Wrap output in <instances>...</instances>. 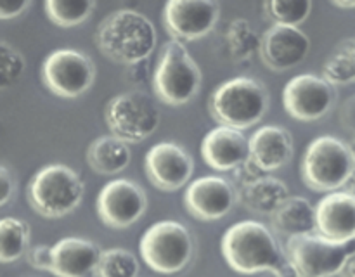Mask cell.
Returning <instances> with one entry per match:
<instances>
[{
    "label": "cell",
    "instance_id": "cell-28",
    "mask_svg": "<svg viewBox=\"0 0 355 277\" xmlns=\"http://www.w3.org/2000/svg\"><path fill=\"white\" fill-rule=\"evenodd\" d=\"M96 2L92 0H47L45 12L49 19L61 28H71L83 23L92 14Z\"/></svg>",
    "mask_w": 355,
    "mask_h": 277
},
{
    "label": "cell",
    "instance_id": "cell-7",
    "mask_svg": "<svg viewBox=\"0 0 355 277\" xmlns=\"http://www.w3.org/2000/svg\"><path fill=\"white\" fill-rule=\"evenodd\" d=\"M284 253L298 277H335L343 272L349 260L355 255V239L335 242L318 232L293 235L288 238Z\"/></svg>",
    "mask_w": 355,
    "mask_h": 277
},
{
    "label": "cell",
    "instance_id": "cell-32",
    "mask_svg": "<svg viewBox=\"0 0 355 277\" xmlns=\"http://www.w3.org/2000/svg\"><path fill=\"white\" fill-rule=\"evenodd\" d=\"M14 194V180L6 165L0 166V204L6 206Z\"/></svg>",
    "mask_w": 355,
    "mask_h": 277
},
{
    "label": "cell",
    "instance_id": "cell-13",
    "mask_svg": "<svg viewBox=\"0 0 355 277\" xmlns=\"http://www.w3.org/2000/svg\"><path fill=\"white\" fill-rule=\"evenodd\" d=\"M220 17V7L211 0H170L163 7V24L172 40H200Z\"/></svg>",
    "mask_w": 355,
    "mask_h": 277
},
{
    "label": "cell",
    "instance_id": "cell-5",
    "mask_svg": "<svg viewBox=\"0 0 355 277\" xmlns=\"http://www.w3.org/2000/svg\"><path fill=\"white\" fill-rule=\"evenodd\" d=\"M83 190L85 186L75 170L62 163H52L31 177L26 197L38 215L61 218L78 206Z\"/></svg>",
    "mask_w": 355,
    "mask_h": 277
},
{
    "label": "cell",
    "instance_id": "cell-18",
    "mask_svg": "<svg viewBox=\"0 0 355 277\" xmlns=\"http://www.w3.org/2000/svg\"><path fill=\"white\" fill-rule=\"evenodd\" d=\"M318 229L315 232L335 242L355 239V196L349 190L326 194L315 204Z\"/></svg>",
    "mask_w": 355,
    "mask_h": 277
},
{
    "label": "cell",
    "instance_id": "cell-23",
    "mask_svg": "<svg viewBox=\"0 0 355 277\" xmlns=\"http://www.w3.org/2000/svg\"><path fill=\"white\" fill-rule=\"evenodd\" d=\"M132 159L128 142L114 137L113 134L101 135L87 149V163L101 175H114L123 172Z\"/></svg>",
    "mask_w": 355,
    "mask_h": 277
},
{
    "label": "cell",
    "instance_id": "cell-27",
    "mask_svg": "<svg viewBox=\"0 0 355 277\" xmlns=\"http://www.w3.org/2000/svg\"><path fill=\"white\" fill-rule=\"evenodd\" d=\"M94 277H137L139 262L134 253L123 248H110L101 251Z\"/></svg>",
    "mask_w": 355,
    "mask_h": 277
},
{
    "label": "cell",
    "instance_id": "cell-8",
    "mask_svg": "<svg viewBox=\"0 0 355 277\" xmlns=\"http://www.w3.org/2000/svg\"><path fill=\"white\" fill-rule=\"evenodd\" d=\"M139 249L149 269L159 274H177L189 263L194 244L186 225L177 220H162L144 232Z\"/></svg>",
    "mask_w": 355,
    "mask_h": 277
},
{
    "label": "cell",
    "instance_id": "cell-12",
    "mask_svg": "<svg viewBox=\"0 0 355 277\" xmlns=\"http://www.w3.org/2000/svg\"><path fill=\"white\" fill-rule=\"evenodd\" d=\"M97 215L107 227L125 229L139 220L148 208L144 189L134 180L116 179L101 189L96 201Z\"/></svg>",
    "mask_w": 355,
    "mask_h": 277
},
{
    "label": "cell",
    "instance_id": "cell-34",
    "mask_svg": "<svg viewBox=\"0 0 355 277\" xmlns=\"http://www.w3.org/2000/svg\"><path fill=\"white\" fill-rule=\"evenodd\" d=\"M342 121H343V127L350 128V130H354L355 134V96L349 100V102H345V106H343Z\"/></svg>",
    "mask_w": 355,
    "mask_h": 277
},
{
    "label": "cell",
    "instance_id": "cell-15",
    "mask_svg": "<svg viewBox=\"0 0 355 277\" xmlns=\"http://www.w3.org/2000/svg\"><path fill=\"white\" fill-rule=\"evenodd\" d=\"M238 194L229 180L218 175H205L193 180L184 194V204L191 217L201 222H215L234 206Z\"/></svg>",
    "mask_w": 355,
    "mask_h": 277
},
{
    "label": "cell",
    "instance_id": "cell-37",
    "mask_svg": "<svg viewBox=\"0 0 355 277\" xmlns=\"http://www.w3.org/2000/svg\"><path fill=\"white\" fill-rule=\"evenodd\" d=\"M349 193L354 194V196H355V172H354L352 179L349 180Z\"/></svg>",
    "mask_w": 355,
    "mask_h": 277
},
{
    "label": "cell",
    "instance_id": "cell-19",
    "mask_svg": "<svg viewBox=\"0 0 355 277\" xmlns=\"http://www.w3.org/2000/svg\"><path fill=\"white\" fill-rule=\"evenodd\" d=\"M293 158L291 134L277 125H266L250 137V161L262 172H274Z\"/></svg>",
    "mask_w": 355,
    "mask_h": 277
},
{
    "label": "cell",
    "instance_id": "cell-36",
    "mask_svg": "<svg viewBox=\"0 0 355 277\" xmlns=\"http://www.w3.org/2000/svg\"><path fill=\"white\" fill-rule=\"evenodd\" d=\"M333 6L340 7V9H355V2H333Z\"/></svg>",
    "mask_w": 355,
    "mask_h": 277
},
{
    "label": "cell",
    "instance_id": "cell-20",
    "mask_svg": "<svg viewBox=\"0 0 355 277\" xmlns=\"http://www.w3.org/2000/svg\"><path fill=\"white\" fill-rule=\"evenodd\" d=\"M101 249L82 238H64L52 246L51 274L55 277H87L94 274Z\"/></svg>",
    "mask_w": 355,
    "mask_h": 277
},
{
    "label": "cell",
    "instance_id": "cell-10",
    "mask_svg": "<svg viewBox=\"0 0 355 277\" xmlns=\"http://www.w3.org/2000/svg\"><path fill=\"white\" fill-rule=\"evenodd\" d=\"M45 87L62 99H76L92 87L96 68L92 59L75 48H58L42 62Z\"/></svg>",
    "mask_w": 355,
    "mask_h": 277
},
{
    "label": "cell",
    "instance_id": "cell-4",
    "mask_svg": "<svg viewBox=\"0 0 355 277\" xmlns=\"http://www.w3.org/2000/svg\"><path fill=\"white\" fill-rule=\"evenodd\" d=\"M355 172V159L349 144L335 135L315 137L302 158V179L319 193H335L347 186Z\"/></svg>",
    "mask_w": 355,
    "mask_h": 277
},
{
    "label": "cell",
    "instance_id": "cell-16",
    "mask_svg": "<svg viewBox=\"0 0 355 277\" xmlns=\"http://www.w3.org/2000/svg\"><path fill=\"white\" fill-rule=\"evenodd\" d=\"M311 38L298 26L272 24L263 33L260 45V59L272 71H286L307 57Z\"/></svg>",
    "mask_w": 355,
    "mask_h": 277
},
{
    "label": "cell",
    "instance_id": "cell-14",
    "mask_svg": "<svg viewBox=\"0 0 355 277\" xmlns=\"http://www.w3.org/2000/svg\"><path fill=\"white\" fill-rule=\"evenodd\" d=\"M146 175L159 190L180 189L194 172V159L182 145L175 142H159L148 151L144 158Z\"/></svg>",
    "mask_w": 355,
    "mask_h": 277
},
{
    "label": "cell",
    "instance_id": "cell-31",
    "mask_svg": "<svg viewBox=\"0 0 355 277\" xmlns=\"http://www.w3.org/2000/svg\"><path fill=\"white\" fill-rule=\"evenodd\" d=\"M28 263L37 270H49L52 267V246L37 244L28 249Z\"/></svg>",
    "mask_w": 355,
    "mask_h": 277
},
{
    "label": "cell",
    "instance_id": "cell-6",
    "mask_svg": "<svg viewBox=\"0 0 355 277\" xmlns=\"http://www.w3.org/2000/svg\"><path fill=\"white\" fill-rule=\"evenodd\" d=\"M201 87V71L186 45L179 40L165 42L153 73V90L162 102L182 106Z\"/></svg>",
    "mask_w": 355,
    "mask_h": 277
},
{
    "label": "cell",
    "instance_id": "cell-2",
    "mask_svg": "<svg viewBox=\"0 0 355 277\" xmlns=\"http://www.w3.org/2000/svg\"><path fill=\"white\" fill-rule=\"evenodd\" d=\"M96 45L111 61L128 66L139 64L155 51V24L139 10H113L101 21L96 31Z\"/></svg>",
    "mask_w": 355,
    "mask_h": 277
},
{
    "label": "cell",
    "instance_id": "cell-1",
    "mask_svg": "<svg viewBox=\"0 0 355 277\" xmlns=\"http://www.w3.org/2000/svg\"><path fill=\"white\" fill-rule=\"evenodd\" d=\"M220 249L227 265L238 274L252 276L269 270L276 277H298L277 239L260 222L243 220L229 227Z\"/></svg>",
    "mask_w": 355,
    "mask_h": 277
},
{
    "label": "cell",
    "instance_id": "cell-17",
    "mask_svg": "<svg viewBox=\"0 0 355 277\" xmlns=\"http://www.w3.org/2000/svg\"><path fill=\"white\" fill-rule=\"evenodd\" d=\"M201 156L208 166L218 172L238 170L250 159V138L241 130L220 125L203 137Z\"/></svg>",
    "mask_w": 355,
    "mask_h": 277
},
{
    "label": "cell",
    "instance_id": "cell-26",
    "mask_svg": "<svg viewBox=\"0 0 355 277\" xmlns=\"http://www.w3.org/2000/svg\"><path fill=\"white\" fill-rule=\"evenodd\" d=\"M322 78L331 85L355 82V38H347L336 47L322 68Z\"/></svg>",
    "mask_w": 355,
    "mask_h": 277
},
{
    "label": "cell",
    "instance_id": "cell-33",
    "mask_svg": "<svg viewBox=\"0 0 355 277\" xmlns=\"http://www.w3.org/2000/svg\"><path fill=\"white\" fill-rule=\"evenodd\" d=\"M30 7L28 0H6V2L0 3V17L2 19H10V17H16L19 14H23L24 9Z\"/></svg>",
    "mask_w": 355,
    "mask_h": 277
},
{
    "label": "cell",
    "instance_id": "cell-30",
    "mask_svg": "<svg viewBox=\"0 0 355 277\" xmlns=\"http://www.w3.org/2000/svg\"><path fill=\"white\" fill-rule=\"evenodd\" d=\"M24 71V57L7 40L0 42V87L7 89L19 80Z\"/></svg>",
    "mask_w": 355,
    "mask_h": 277
},
{
    "label": "cell",
    "instance_id": "cell-38",
    "mask_svg": "<svg viewBox=\"0 0 355 277\" xmlns=\"http://www.w3.org/2000/svg\"><path fill=\"white\" fill-rule=\"evenodd\" d=\"M349 148H350V151H352V156H354V159H355V134L352 135V138H350V141H349Z\"/></svg>",
    "mask_w": 355,
    "mask_h": 277
},
{
    "label": "cell",
    "instance_id": "cell-35",
    "mask_svg": "<svg viewBox=\"0 0 355 277\" xmlns=\"http://www.w3.org/2000/svg\"><path fill=\"white\" fill-rule=\"evenodd\" d=\"M340 276H342V277H355V255L349 260V263H347L345 269H343V272L340 274Z\"/></svg>",
    "mask_w": 355,
    "mask_h": 277
},
{
    "label": "cell",
    "instance_id": "cell-9",
    "mask_svg": "<svg viewBox=\"0 0 355 277\" xmlns=\"http://www.w3.org/2000/svg\"><path fill=\"white\" fill-rule=\"evenodd\" d=\"M104 118L114 137L125 142H141L158 128L159 109L146 92L128 90L106 104Z\"/></svg>",
    "mask_w": 355,
    "mask_h": 277
},
{
    "label": "cell",
    "instance_id": "cell-11",
    "mask_svg": "<svg viewBox=\"0 0 355 277\" xmlns=\"http://www.w3.org/2000/svg\"><path fill=\"white\" fill-rule=\"evenodd\" d=\"M283 104L295 120L315 121L328 114L335 104V89L322 76L297 75L284 85Z\"/></svg>",
    "mask_w": 355,
    "mask_h": 277
},
{
    "label": "cell",
    "instance_id": "cell-22",
    "mask_svg": "<svg viewBox=\"0 0 355 277\" xmlns=\"http://www.w3.org/2000/svg\"><path fill=\"white\" fill-rule=\"evenodd\" d=\"M272 227L277 234L288 235H304L312 234L318 229V217H315V206L309 199L300 196H290L274 215H270Z\"/></svg>",
    "mask_w": 355,
    "mask_h": 277
},
{
    "label": "cell",
    "instance_id": "cell-24",
    "mask_svg": "<svg viewBox=\"0 0 355 277\" xmlns=\"http://www.w3.org/2000/svg\"><path fill=\"white\" fill-rule=\"evenodd\" d=\"M262 38L257 35L250 21L246 19H234L231 21L225 33V51L232 61H246L253 54L260 52Z\"/></svg>",
    "mask_w": 355,
    "mask_h": 277
},
{
    "label": "cell",
    "instance_id": "cell-25",
    "mask_svg": "<svg viewBox=\"0 0 355 277\" xmlns=\"http://www.w3.org/2000/svg\"><path fill=\"white\" fill-rule=\"evenodd\" d=\"M30 242V227L24 220L3 217L0 220V262H16L26 251Z\"/></svg>",
    "mask_w": 355,
    "mask_h": 277
},
{
    "label": "cell",
    "instance_id": "cell-29",
    "mask_svg": "<svg viewBox=\"0 0 355 277\" xmlns=\"http://www.w3.org/2000/svg\"><path fill=\"white\" fill-rule=\"evenodd\" d=\"M263 9L274 24L298 26L311 14L312 2L311 0H270L263 3Z\"/></svg>",
    "mask_w": 355,
    "mask_h": 277
},
{
    "label": "cell",
    "instance_id": "cell-21",
    "mask_svg": "<svg viewBox=\"0 0 355 277\" xmlns=\"http://www.w3.org/2000/svg\"><path fill=\"white\" fill-rule=\"evenodd\" d=\"M236 194L246 210L260 215H274L277 208L290 197L286 184L270 175H260L250 182L241 184Z\"/></svg>",
    "mask_w": 355,
    "mask_h": 277
},
{
    "label": "cell",
    "instance_id": "cell-3",
    "mask_svg": "<svg viewBox=\"0 0 355 277\" xmlns=\"http://www.w3.org/2000/svg\"><path fill=\"white\" fill-rule=\"evenodd\" d=\"M269 107V92L259 80L236 76L220 83L208 100V111L222 127L245 130L259 123Z\"/></svg>",
    "mask_w": 355,
    "mask_h": 277
}]
</instances>
